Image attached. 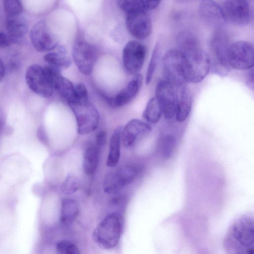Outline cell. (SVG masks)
Returning <instances> with one entry per match:
<instances>
[{"instance_id":"cell-1","label":"cell","mask_w":254,"mask_h":254,"mask_svg":"<svg viewBox=\"0 0 254 254\" xmlns=\"http://www.w3.org/2000/svg\"><path fill=\"white\" fill-rule=\"evenodd\" d=\"M61 74V69L48 64L42 67L38 64L29 66L26 70V83L35 93L45 98L51 97L54 90V82L56 76Z\"/></svg>"},{"instance_id":"cell-2","label":"cell","mask_w":254,"mask_h":254,"mask_svg":"<svg viewBox=\"0 0 254 254\" xmlns=\"http://www.w3.org/2000/svg\"><path fill=\"white\" fill-rule=\"evenodd\" d=\"M124 218L117 212L108 214L96 227L92 238L101 248L109 250L118 244L123 230Z\"/></svg>"},{"instance_id":"cell-3","label":"cell","mask_w":254,"mask_h":254,"mask_svg":"<svg viewBox=\"0 0 254 254\" xmlns=\"http://www.w3.org/2000/svg\"><path fill=\"white\" fill-rule=\"evenodd\" d=\"M210 46L212 55L210 69L217 75H226L231 67L228 58L230 45L227 33L221 26L215 28L210 40Z\"/></svg>"},{"instance_id":"cell-4","label":"cell","mask_w":254,"mask_h":254,"mask_svg":"<svg viewBox=\"0 0 254 254\" xmlns=\"http://www.w3.org/2000/svg\"><path fill=\"white\" fill-rule=\"evenodd\" d=\"M68 104L75 117L79 134H88L96 129L100 120L99 114L88 98L75 99Z\"/></svg>"},{"instance_id":"cell-5","label":"cell","mask_w":254,"mask_h":254,"mask_svg":"<svg viewBox=\"0 0 254 254\" xmlns=\"http://www.w3.org/2000/svg\"><path fill=\"white\" fill-rule=\"evenodd\" d=\"M184 54V75L186 82H200L210 70L209 56L200 48Z\"/></svg>"},{"instance_id":"cell-6","label":"cell","mask_w":254,"mask_h":254,"mask_svg":"<svg viewBox=\"0 0 254 254\" xmlns=\"http://www.w3.org/2000/svg\"><path fill=\"white\" fill-rule=\"evenodd\" d=\"M184 54L179 49L167 51L162 58V68L165 79L174 87L186 85L184 68Z\"/></svg>"},{"instance_id":"cell-7","label":"cell","mask_w":254,"mask_h":254,"mask_svg":"<svg viewBox=\"0 0 254 254\" xmlns=\"http://www.w3.org/2000/svg\"><path fill=\"white\" fill-rule=\"evenodd\" d=\"M72 55L79 70L83 74H90L97 57L95 47L86 42L83 38L78 37L74 42Z\"/></svg>"},{"instance_id":"cell-8","label":"cell","mask_w":254,"mask_h":254,"mask_svg":"<svg viewBox=\"0 0 254 254\" xmlns=\"http://www.w3.org/2000/svg\"><path fill=\"white\" fill-rule=\"evenodd\" d=\"M231 67L246 70L254 67V46L250 42L237 41L230 45L228 53Z\"/></svg>"},{"instance_id":"cell-9","label":"cell","mask_w":254,"mask_h":254,"mask_svg":"<svg viewBox=\"0 0 254 254\" xmlns=\"http://www.w3.org/2000/svg\"><path fill=\"white\" fill-rule=\"evenodd\" d=\"M146 49L138 41L131 40L125 46L122 54L123 63L126 70L135 75L141 69L145 59Z\"/></svg>"},{"instance_id":"cell-10","label":"cell","mask_w":254,"mask_h":254,"mask_svg":"<svg viewBox=\"0 0 254 254\" xmlns=\"http://www.w3.org/2000/svg\"><path fill=\"white\" fill-rule=\"evenodd\" d=\"M30 38L33 46L38 52L52 51L58 45V39L44 20L34 24L30 32Z\"/></svg>"},{"instance_id":"cell-11","label":"cell","mask_w":254,"mask_h":254,"mask_svg":"<svg viewBox=\"0 0 254 254\" xmlns=\"http://www.w3.org/2000/svg\"><path fill=\"white\" fill-rule=\"evenodd\" d=\"M125 25L129 33L137 39L147 38L152 32L151 19L143 9L126 13Z\"/></svg>"},{"instance_id":"cell-12","label":"cell","mask_w":254,"mask_h":254,"mask_svg":"<svg viewBox=\"0 0 254 254\" xmlns=\"http://www.w3.org/2000/svg\"><path fill=\"white\" fill-rule=\"evenodd\" d=\"M136 175L135 168L125 166L107 174L103 181L104 191L110 194L118 193L133 180Z\"/></svg>"},{"instance_id":"cell-13","label":"cell","mask_w":254,"mask_h":254,"mask_svg":"<svg viewBox=\"0 0 254 254\" xmlns=\"http://www.w3.org/2000/svg\"><path fill=\"white\" fill-rule=\"evenodd\" d=\"M225 21L238 25L248 24L251 10L247 0H224L222 7Z\"/></svg>"},{"instance_id":"cell-14","label":"cell","mask_w":254,"mask_h":254,"mask_svg":"<svg viewBox=\"0 0 254 254\" xmlns=\"http://www.w3.org/2000/svg\"><path fill=\"white\" fill-rule=\"evenodd\" d=\"M155 97L165 118L171 120L176 114V92L174 86L168 81L160 79L155 88Z\"/></svg>"},{"instance_id":"cell-15","label":"cell","mask_w":254,"mask_h":254,"mask_svg":"<svg viewBox=\"0 0 254 254\" xmlns=\"http://www.w3.org/2000/svg\"><path fill=\"white\" fill-rule=\"evenodd\" d=\"M143 77L142 74L137 73L129 81L127 85L116 95L112 97L104 96L108 104L112 108H118L131 102L139 92Z\"/></svg>"},{"instance_id":"cell-16","label":"cell","mask_w":254,"mask_h":254,"mask_svg":"<svg viewBox=\"0 0 254 254\" xmlns=\"http://www.w3.org/2000/svg\"><path fill=\"white\" fill-rule=\"evenodd\" d=\"M151 130L152 127L147 123L139 119L131 120L122 129L121 141L124 146L129 147Z\"/></svg>"},{"instance_id":"cell-17","label":"cell","mask_w":254,"mask_h":254,"mask_svg":"<svg viewBox=\"0 0 254 254\" xmlns=\"http://www.w3.org/2000/svg\"><path fill=\"white\" fill-rule=\"evenodd\" d=\"M235 239L244 246L254 245V219L244 217L238 220L233 227Z\"/></svg>"},{"instance_id":"cell-18","label":"cell","mask_w":254,"mask_h":254,"mask_svg":"<svg viewBox=\"0 0 254 254\" xmlns=\"http://www.w3.org/2000/svg\"><path fill=\"white\" fill-rule=\"evenodd\" d=\"M199 13L205 22L215 28L221 26L225 21L222 7L212 0H202L199 6Z\"/></svg>"},{"instance_id":"cell-19","label":"cell","mask_w":254,"mask_h":254,"mask_svg":"<svg viewBox=\"0 0 254 254\" xmlns=\"http://www.w3.org/2000/svg\"><path fill=\"white\" fill-rule=\"evenodd\" d=\"M5 26L6 33L12 43L19 42L25 35L28 30L26 19L21 13L6 15Z\"/></svg>"},{"instance_id":"cell-20","label":"cell","mask_w":254,"mask_h":254,"mask_svg":"<svg viewBox=\"0 0 254 254\" xmlns=\"http://www.w3.org/2000/svg\"><path fill=\"white\" fill-rule=\"evenodd\" d=\"M176 92V120L179 122L185 121L188 118L191 108L192 96L186 85L175 87Z\"/></svg>"},{"instance_id":"cell-21","label":"cell","mask_w":254,"mask_h":254,"mask_svg":"<svg viewBox=\"0 0 254 254\" xmlns=\"http://www.w3.org/2000/svg\"><path fill=\"white\" fill-rule=\"evenodd\" d=\"M123 127L119 126L114 130L109 141V150L106 165L109 167L116 166L120 159L121 153V133Z\"/></svg>"},{"instance_id":"cell-22","label":"cell","mask_w":254,"mask_h":254,"mask_svg":"<svg viewBox=\"0 0 254 254\" xmlns=\"http://www.w3.org/2000/svg\"><path fill=\"white\" fill-rule=\"evenodd\" d=\"M100 149L96 145H89L85 149L82 167L86 175H92L96 172L100 160Z\"/></svg>"},{"instance_id":"cell-23","label":"cell","mask_w":254,"mask_h":254,"mask_svg":"<svg viewBox=\"0 0 254 254\" xmlns=\"http://www.w3.org/2000/svg\"><path fill=\"white\" fill-rule=\"evenodd\" d=\"M79 206L77 202L70 198H63L61 201L60 222L64 225L71 224L79 214Z\"/></svg>"},{"instance_id":"cell-24","label":"cell","mask_w":254,"mask_h":254,"mask_svg":"<svg viewBox=\"0 0 254 254\" xmlns=\"http://www.w3.org/2000/svg\"><path fill=\"white\" fill-rule=\"evenodd\" d=\"M54 90L65 100L68 104L74 98V85L67 78L60 74L55 77L54 82Z\"/></svg>"},{"instance_id":"cell-25","label":"cell","mask_w":254,"mask_h":254,"mask_svg":"<svg viewBox=\"0 0 254 254\" xmlns=\"http://www.w3.org/2000/svg\"><path fill=\"white\" fill-rule=\"evenodd\" d=\"M163 114L161 107L155 97L148 101L142 114V117L147 123L155 124L160 119Z\"/></svg>"},{"instance_id":"cell-26","label":"cell","mask_w":254,"mask_h":254,"mask_svg":"<svg viewBox=\"0 0 254 254\" xmlns=\"http://www.w3.org/2000/svg\"><path fill=\"white\" fill-rule=\"evenodd\" d=\"M44 60L49 64L61 68H67L71 65L70 59L65 54L63 48L57 52H50L44 57Z\"/></svg>"},{"instance_id":"cell-27","label":"cell","mask_w":254,"mask_h":254,"mask_svg":"<svg viewBox=\"0 0 254 254\" xmlns=\"http://www.w3.org/2000/svg\"><path fill=\"white\" fill-rule=\"evenodd\" d=\"M177 41L179 49L183 53H186L200 48L195 36L189 31L183 32L179 34Z\"/></svg>"},{"instance_id":"cell-28","label":"cell","mask_w":254,"mask_h":254,"mask_svg":"<svg viewBox=\"0 0 254 254\" xmlns=\"http://www.w3.org/2000/svg\"><path fill=\"white\" fill-rule=\"evenodd\" d=\"M79 187V181L74 175H68L61 186V191L66 195H71L76 192Z\"/></svg>"},{"instance_id":"cell-29","label":"cell","mask_w":254,"mask_h":254,"mask_svg":"<svg viewBox=\"0 0 254 254\" xmlns=\"http://www.w3.org/2000/svg\"><path fill=\"white\" fill-rule=\"evenodd\" d=\"M159 45L156 43L152 52L146 74V83L149 84L151 80L159 58Z\"/></svg>"},{"instance_id":"cell-30","label":"cell","mask_w":254,"mask_h":254,"mask_svg":"<svg viewBox=\"0 0 254 254\" xmlns=\"http://www.w3.org/2000/svg\"><path fill=\"white\" fill-rule=\"evenodd\" d=\"M56 253L59 254H80V252L77 246L74 243L67 240L58 242L56 246Z\"/></svg>"},{"instance_id":"cell-31","label":"cell","mask_w":254,"mask_h":254,"mask_svg":"<svg viewBox=\"0 0 254 254\" xmlns=\"http://www.w3.org/2000/svg\"><path fill=\"white\" fill-rule=\"evenodd\" d=\"M176 144V138L172 135L163 136L161 140V149L163 156L168 158L173 152Z\"/></svg>"},{"instance_id":"cell-32","label":"cell","mask_w":254,"mask_h":254,"mask_svg":"<svg viewBox=\"0 0 254 254\" xmlns=\"http://www.w3.org/2000/svg\"><path fill=\"white\" fill-rule=\"evenodd\" d=\"M116 0L119 7L126 14L137 9H143L142 6L141 0Z\"/></svg>"},{"instance_id":"cell-33","label":"cell","mask_w":254,"mask_h":254,"mask_svg":"<svg viewBox=\"0 0 254 254\" xmlns=\"http://www.w3.org/2000/svg\"><path fill=\"white\" fill-rule=\"evenodd\" d=\"M3 6L6 15L19 14L22 10L20 0H3Z\"/></svg>"},{"instance_id":"cell-34","label":"cell","mask_w":254,"mask_h":254,"mask_svg":"<svg viewBox=\"0 0 254 254\" xmlns=\"http://www.w3.org/2000/svg\"><path fill=\"white\" fill-rule=\"evenodd\" d=\"M88 98V91L85 86L82 83H78L75 84L74 98L73 100L75 99H81Z\"/></svg>"},{"instance_id":"cell-35","label":"cell","mask_w":254,"mask_h":254,"mask_svg":"<svg viewBox=\"0 0 254 254\" xmlns=\"http://www.w3.org/2000/svg\"><path fill=\"white\" fill-rule=\"evenodd\" d=\"M161 1V0H141L142 8L146 11L155 9Z\"/></svg>"},{"instance_id":"cell-36","label":"cell","mask_w":254,"mask_h":254,"mask_svg":"<svg viewBox=\"0 0 254 254\" xmlns=\"http://www.w3.org/2000/svg\"><path fill=\"white\" fill-rule=\"evenodd\" d=\"M107 133L104 130L98 132L96 136V145L101 148L106 143Z\"/></svg>"},{"instance_id":"cell-37","label":"cell","mask_w":254,"mask_h":254,"mask_svg":"<svg viewBox=\"0 0 254 254\" xmlns=\"http://www.w3.org/2000/svg\"><path fill=\"white\" fill-rule=\"evenodd\" d=\"M12 43L10 38L7 33L0 32V46L1 48H5Z\"/></svg>"},{"instance_id":"cell-38","label":"cell","mask_w":254,"mask_h":254,"mask_svg":"<svg viewBox=\"0 0 254 254\" xmlns=\"http://www.w3.org/2000/svg\"><path fill=\"white\" fill-rule=\"evenodd\" d=\"M9 70H15L19 65V61L16 57H12L9 62L8 64Z\"/></svg>"},{"instance_id":"cell-39","label":"cell","mask_w":254,"mask_h":254,"mask_svg":"<svg viewBox=\"0 0 254 254\" xmlns=\"http://www.w3.org/2000/svg\"><path fill=\"white\" fill-rule=\"evenodd\" d=\"M0 80H1L3 77L4 76L5 72V69L4 65L3 63H2V61H0Z\"/></svg>"},{"instance_id":"cell-40","label":"cell","mask_w":254,"mask_h":254,"mask_svg":"<svg viewBox=\"0 0 254 254\" xmlns=\"http://www.w3.org/2000/svg\"><path fill=\"white\" fill-rule=\"evenodd\" d=\"M247 253L250 254H254V247H249L247 249Z\"/></svg>"}]
</instances>
